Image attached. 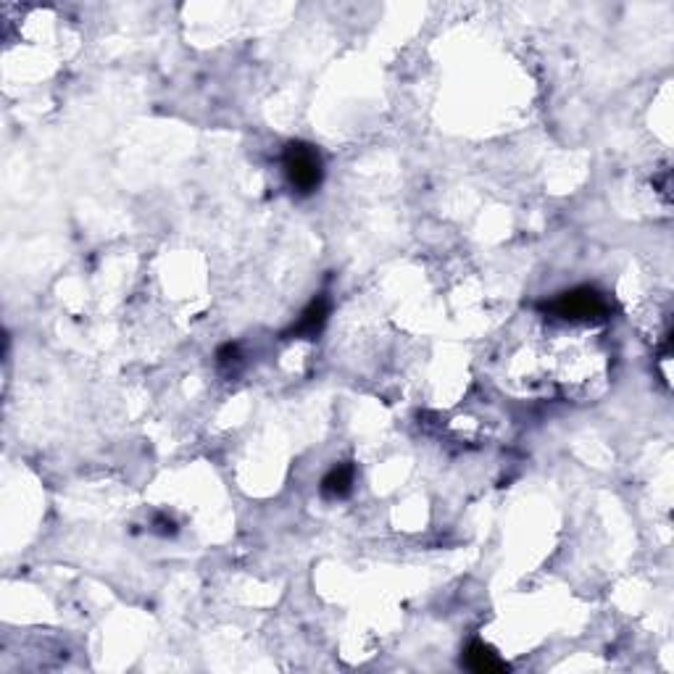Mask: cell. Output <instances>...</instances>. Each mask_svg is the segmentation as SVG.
Listing matches in <instances>:
<instances>
[{
    "mask_svg": "<svg viewBox=\"0 0 674 674\" xmlns=\"http://www.w3.org/2000/svg\"><path fill=\"white\" fill-rule=\"evenodd\" d=\"M464 662H466V667H469L472 672L480 674H496L508 670L504 659H501L490 645H485L482 640L469 643V648H466V653H464Z\"/></svg>",
    "mask_w": 674,
    "mask_h": 674,
    "instance_id": "3",
    "label": "cell"
},
{
    "mask_svg": "<svg viewBox=\"0 0 674 674\" xmlns=\"http://www.w3.org/2000/svg\"><path fill=\"white\" fill-rule=\"evenodd\" d=\"M327 322V298L319 295L308 303V308L303 311V316L298 319V325H292V330L287 335H298V337H316L319 330L325 327Z\"/></svg>",
    "mask_w": 674,
    "mask_h": 674,
    "instance_id": "4",
    "label": "cell"
},
{
    "mask_svg": "<svg viewBox=\"0 0 674 674\" xmlns=\"http://www.w3.org/2000/svg\"><path fill=\"white\" fill-rule=\"evenodd\" d=\"M353 477H356V469H353L350 464H340V466H335V469L325 477L322 493H325L327 498H345V496L350 493V488H353Z\"/></svg>",
    "mask_w": 674,
    "mask_h": 674,
    "instance_id": "5",
    "label": "cell"
},
{
    "mask_svg": "<svg viewBox=\"0 0 674 674\" xmlns=\"http://www.w3.org/2000/svg\"><path fill=\"white\" fill-rule=\"evenodd\" d=\"M284 174L292 190L308 195L322 185V156L308 143H290L284 148Z\"/></svg>",
    "mask_w": 674,
    "mask_h": 674,
    "instance_id": "2",
    "label": "cell"
},
{
    "mask_svg": "<svg viewBox=\"0 0 674 674\" xmlns=\"http://www.w3.org/2000/svg\"><path fill=\"white\" fill-rule=\"evenodd\" d=\"M546 308L562 319H574V322H604L612 314L609 300L593 287H577V290L562 292Z\"/></svg>",
    "mask_w": 674,
    "mask_h": 674,
    "instance_id": "1",
    "label": "cell"
}]
</instances>
